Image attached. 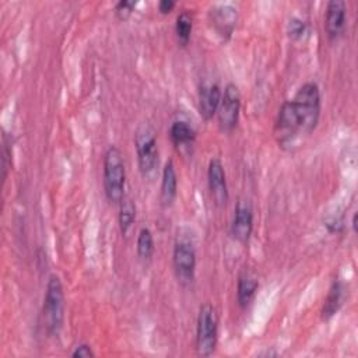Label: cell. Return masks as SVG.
Here are the masks:
<instances>
[{
    "mask_svg": "<svg viewBox=\"0 0 358 358\" xmlns=\"http://www.w3.org/2000/svg\"><path fill=\"white\" fill-rule=\"evenodd\" d=\"M178 194V175L175 169V164L172 159L166 161L162 168V176H161V192H159V200L164 207H169Z\"/></svg>",
    "mask_w": 358,
    "mask_h": 358,
    "instance_id": "cell-13",
    "label": "cell"
},
{
    "mask_svg": "<svg viewBox=\"0 0 358 358\" xmlns=\"http://www.w3.org/2000/svg\"><path fill=\"white\" fill-rule=\"evenodd\" d=\"M347 18V4L343 0H330L326 6L324 29L330 39H337L344 28Z\"/></svg>",
    "mask_w": 358,
    "mask_h": 358,
    "instance_id": "cell-10",
    "label": "cell"
},
{
    "mask_svg": "<svg viewBox=\"0 0 358 358\" xmlns=\"http://www.w3.org/2000/svg\"><path fill=\"white\" fill-rule=\"evenodd\" d=\"M345 299V284L341 280H334L329 288L327 296L324 298L320 316L322 320H330L341 308Z\"/></svg>",
    "mask_w": 358,
    "mask_h": 358,
    "instance_id": "cell-14",
    "label": "cell"
},
{
    "mask_svg": "<svg viewBox=\"0 0 358 358\" xmlns=\"http://www.w3.org/2000/svg\"><path fill=\"white\" fill-rule=\"evenodd\" d=\"M172 263L176 278L180 284H190L196 271V249L190 238L180 236L176 239L172 253Z\"/></svg>",
    "mask_w": 358,
    "mask_h": 358,
    "instance_id": "cell-6",
    "label": "cell"
},
{
    "mask_svg": "<svg viewBox=\"0 0 358 358\" xmlns=\"http://www.w3.org/2000/svg\"><path fill=\"white\" fill-rule=\"evenodd\" d=\"M126 166L122 151L116 145L108 147L103 154V192L109 203L119 204L124 197Z\"/></svg>",
    "mask_w": 358,
    "mask_h": 358,
    "instance_id": "cell-2",
    "label": "cell"
},
{
    "mask_svg": "<svg viewBox=\"0 0 358 358\" xmlns=\"http://www.w3.org/2000/svg\"><path fill=\"white\" fill-rule=\"evenodd\" d=\"M357 215H358V213H354V215H352V221H351V225H352L354 232H357Z\"/></svg>",
    "mask_w": 358,
    "mask_h": 358,
    "instance_id": "cell-26",
    "label": "cell"
},
{
    "mask_svg": "<svg viewBox=\"0 0 358 358\" xmlns=\"http://www.w3.org/2000/svg\"><path fill=\"white\" fill-rule=\"evenodd\" d=\"M322 110L320 88L315 81L303 83L292 99L280 106L275 137L281 147H291L301 136H309L317 126Z\"/></svg>",
    "mask_w": 358,
    "mask_h": 358,
    "instance_id": "cell-1",
    "label": "cell"
},
{
    "mask_svg": "<svg viewBox=\"0 0 358 358\" xmlns=\"http://www.w3.org/2000/svg\"><path fill=\"white\" fill-rule=\"evenodd\" d=\"M306 31V22L302 20V18H298V17H294L289 20L288 22V28H287V32L291 38L294 39H298L301 38Z\"/></svg>",
    "mask_w": 358,
    "mask_h": 358,
    "instance_id": "cell-21",
    "label": "cell"
},
{
    "mask_svg": "<svg viewBox=\"0 0 358 358\" xmlns=\"http://www.w3.org/2000/svg\"><path fill=\"white\" fill-rule=\"evenodd\" d=\"M207 183H208V190L214 203L217 206H225L229 199V193H228L225 169L220 158H211L208 161Z\"/></svg>",
    "mask_w": 358,
    "mask_h": 358,
    "instance_id": "cell-8",
    "label": "cell"
},
{
    "mask_svg": "<svg viewBox=\"0 0 358 358\" xmlns=\"http://www.w3.org/2000/svg\"><path fill=\"white\" fill-rule=\"evenodd\" d=\"M169 137L175 147L190 145L196 140V130L183 120H175L169 129Z\"/></svg>",
    "mask_w": 358,
    "mask_h": 358,
    "instance_id": "cell-16",
    "label": "cell"
},
{
    "mask_svg": "<svg viewBox=\"0 0 358 358\" xmlns=\"http://www.w3.org/2000/svg\"><path fill=\"white\" fill-rule=\"evenodd\" d=\"M193 29V17L187 10H183L178 14L176 22H175V34L178 38V42L182 46H186L190 41Z\"/></svg>",
    "mask_w": 358,
    "mask_h": 358,
    "instance_id": "cell-18",
    "label": "cell"
},
{
    "mask_svg": "<svg viewBox=\"0 0 358 358\" xmlns=\"http://www.w3.org/2000/svg\"><path fill=\"white\" fill-rule=\"evenodd\" d=\"M221 95H222V91L218 84L210 83V84L201 85L199 92V113L206 122L211 120L213 116L217 115Z\"/></svg>",
    "mask_w": 358,
    "mask_h": 358,
    "instance_id": "cell-12",
    "label": "cell"
},
{
    "mask_svg": "<svg viewBox=\"0 0 358 358\" xmlns=\"http://www.w3.org/2000/svg\"><path fill=\"white\" fill-rule=\"evenodd\" d=\"M241 113V91L235 83H228L222 91L217 109L218 124L222 131H232L239 120Z\"/></svg>",
    "mask_w": 358,
    "mask_h": 358,
    "instance_id": "cell-7",
    "label": "cell"
},
{
    "mask_svg": "<svg viewBox=\"0 0 358 358\" xmlns=\"http://www.w3.org/2000/svg\"><path fill=\"white\" fill-rule=\"evenodd\" d=\"M175 6H176V3L173 0H159L158 1V10L162 14L171 13L175 8Z\"/></svg>",
    "mask_w": 358,
    "mask_h": 358,
    "instance_id": "cell-25",
    "label": "cell"
},
{
    "mask_svg": "<svg viewBox=\"0 0 358 358\" xmlns=\"http://www.w3.org/2000/svg\"><path fill=\"white\" fill-rule=\"evenodd\" d=\"M134 221H136V204L131 197L124 194V197L119 203V215H117V222H119L122 235L127 236Z\"/></svg>",
    "mask_w": 358,
    "mask_h": 358,
    "instance_id": "cell-17",
    "label": "cell"
},
{
    "mask_svg": "<svg viewBox=\"0 0 358 358\" xmlns=\"http://www.w3.org/2000/svg\"><path fill=\"white\" fill-rule=\"evenodd\" d=\"M211 22L217 34L225 41L229 39L238 20V11L235 7L229 4H221L211 10Z\"/></svg>",
    "mask_w": 358,
    "mask_h": 358,
    "instance_id": "cell-11",
    "label": "cell"
},
{
    "mask_svg": "<svg viewBox=\"0 0 358 358\" xmlns=\"http://www.w3.org/2000/svg\"><path fill=\"white\" fill-rule=\"evenodd\" d=\"M259 288V280L255 275V273L249 270H243L238 278L236 285V299L241 308H248L252 301L255 299V295Z\"/></svg>",
    "mask_w": 358,
    "mask_h": 358,
    "instance_id": "cell-15",
    "label": "cell"
},
{
    "mask_svg": "<svg viewBox=\"0 0 358 358\" xmlns=\"http://www.w3.org/2000/svg\"><path fill=\"white\" fill-rule=\"evenodd\" d=\"M155 252V243L152 232L143 227L137 235V255L141 260H150Z\"/></svg>",
    "mask_w": 358,
    "mask_h": 358,
    "instance_id": "cell-19",
    "label": "cell"
},
{
    "mask_svg": "<svg viewBox=\"0 0 358 358\" xmlns=\"http://www.w3.org/2000/svg\"><path fill=\"white\" fill-rule=\"evenodd\" d=\"M136 1L133 0H120L115 4V14L117 15V18L120 20H126L130 17V14L133 13L134 7H136Z\"/></svg>",
    "mask_w": 358,
    "mask_h": 358,
    "instance_id": "cell-22",
    "label": "cell"
},
{
    "mask_svg": "<svg viewBox=\"0 0 358 358\" xmlns=\"http://www.w3.org/2000/svg\"><path fill=\"white\" fill-rule=\"evenodd\" d=\"M253 231V210L248 200H239L234 210L231 222V235L235 241L245 243L249 241Z\"/></svg>",
    "mask_w": 358,
    "mask_h": 358,
    "instance_id": "cell-9",
    "label": "cell"
},
{
    "mask_svg": "<svg viewBox=\"0 0 358 358\" xmlns=\"http://www.w3.org/2000/svg\"><path fill=\"white\" fill-rule=\"evenodd\" d=\"M218 341V315L213 305L200 306L196 320V350L201 357H210Z\"/></svg>",
    "mask_w": 358,
    "mask_h": 358,
    "instance_id": "cell-5",
    "label": "cell"
},
{
    "mask_svg": "<svg viewBox=\"0 0 358 358\" xmlns=\"http://www.w3.org/2000/svg\"><path fill=\"white\" fill-rule=\"evenodd\" d=\"M1 144H3V147H1V154H3V157H1V168H3V180H6V178H7V171H8V166H10V164H8V159L11 158V138L8 137V134L6 133V131H3V137H1Z\"/></svg>",
    "mask_w": 358,
    "mask_h": 358,
    "instance_id": "cell-20",
    "label": "cell"
},
{
    "mask_svg": "<svg viewBox=\"0 0 358 358\" xmlns=\"http://www.w3.org/2000/svg\"><path fill=\"white\" fill-rule=\"evenodd\" d=\"M71 357L73 358H92V357H95V352L92 351V347L90 344L81 343L74 347V350L71 351Z\"/></svg>",
    "mask_w": 358,
    "mask_h": 358,
    "instance_id": "cell-23",
    "label": "cell"
},
{
    "mask_svg": "<svg viewBox=\"0 0 358 358\" xmlns=\"http://www.w3.org/2000/svg\"><path fill=\"white\" fill-rule=\"evenodd\" d=\"M324 227L327 228V231L330 234H338L343 231V220L337 218V217H330L327 220H324Z\"/></svg>",
    "mask_w": 358,
    "mask_h": 358,
    "instance_id": "cell-24",
    "label": "cell"
},
{
    "mask_svg": "<svg viewBox=\"0 0 358 358\" xmlns=\"http://www.w3.org/2000/svg\"><path fill=\"white\" fill-rule=\"evenodd\" d=\"M134 145L137 152V162L141 175L145 179H152L157 175L158 162H159V151L155 130L143 124L137 129L134 136Z\"/></svg>",
    "mask_w": 358,
    "mask_h": 358,
    "instance_id": "cell-4",
    "label": "cell"
},
{
    "mask_svg": "<svg viewBox=\"0 0 358 358\" xmlns=\"http://www.w3.org/2000/svg\"><path fill=\"white\" fill-rule=\"evenodd\" d=\"M43 324L52 337H57L64 322V291L63 284L56 274H50L46 282V291L42 306Z\"/></svg>",
    "mask_w": 358,
    "mask_h": 358,
    "instance_id": "cell-3",
    "label": "cell"
}]
</instances>
